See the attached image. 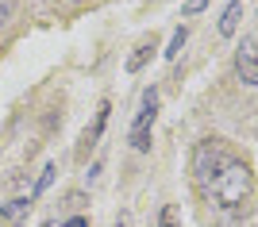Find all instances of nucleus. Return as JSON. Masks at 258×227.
<instances>
[{
  "instance_id": "f257e3e1",
  "label": "nucleus",
  "mask_w": 258,
  "mask_h": 227,
  "mask_svg": "<svg viewBox=\"0 0 258 227\" xmlns=\"http://www.w3.org/2000/svg\"><path fill=\"white\" fill-rule=\"evenodd\" d=\"M193 181L205 193V200L220 212H243L254 193L250 166L239 158L224 139H205L193 154Z\"/></svg>"
},
{
  "instance_id": "f03ea898",
  "label": "nucleus",
  "mask_w": 258,
  "mask_h": 227,
  "mask_svg": "<svg viewBox=\"0 0 258 227\" xmlns=\"http://www.w3.org/2000/svg\"><path fill=\"white\" fill-rule=\"evenodd\" d=\"M154 119H158V89H147L139 100V112H135V123H131V150L147 154L151 150V131H154Z\"/></svg>"
},
{
  "instance_id": "7ed1b4c3",
  "label": "nucleus",
  "mask_w": 258,
  "mask_h": 227,
  "mask_svg": "<svg viewBox=\"0 0 258 227\" xmlns=\"http://www.w3.org/2000/svg\"><path fill=\"white\" fill-rule=\"evenodd\" d=\"M235 73L243 85H254L258 89V43L254 39H243L235 50Z\"/></svg>"
},
{
  "instance_id": "20e7f679",
  "label": "nucleus",
  "mask_w": 258,
  "mask_h": 227,
  "mask_svg": "<svg viewBox=\"0 0 258 227\" xmlns=\"http://www.w3.org/2000/svg\"><path fill=\"white\" fill-rule=\"evenodd\" d=\"M31 196H16V200H8V204H0V219L4 223H23L27 219V212H31Z\"/></svg>"
},
{
  "instance_id": "39448f33",
  "label": "nucleus",
  "mask_w": 258,
  "mask_h": 227,
  "mask_svg": "<svg viewBox=\"0 0 258 227\" xmlns=\"http://www.w3.org/2000/svg\"><path fill=\"white\" fill-rule=\"evenodd\" d=\"M239 16H243V4L231 0V4L224 8V16H220V35H224V39H231V35L239 31Z\"/></svg>"
},
{
  "instance_id": "423d86ee",
  "label": "nucleus",
  "mask_w": 258,
  "mask_h": 227,
  "mask_svg": "<svg viewBox=\"0 0 258 227\" xmlns=\"http://www.w3.org/2000/svg\"><path fill=\"white\" fill-rule=\"evenodd\" d=\"M154 50H158V43H154V39H147V43H139V46H135V54L127 58V73H139V69H143V65H147V58H151Z\"/></svg>"
},
{
  "instance_id": "0eeeda50",
  "label": "nucleus",
  "mask_w": 258,
  "mask_h": 227,
  "mask_svg": "<svg viewBox=\"0 0 258 227\" xmlns=\"http://www.w3.org/2000/svg\"><path fill=\"white\" fill-rule=\"evenodd\" d=\"M108 112H112V104H108V100H100V108H97V123L85 131V142H89V146L100 139V131H104V123H108Z\"/></svg>"
},
{
  "instance_id": "6e6552de",
  "label": "nucleus",
  "mask_w": 258,
  "mask_h": 227,
  "mask_svg": "<svg viewBox=\"0 0 258 227\" xmlns=\"http://www.w3.org/2000/svg\"><path fill=\"white\" fill-rule=\"evenodd\" d=\"M54 173H58V170H54V166H46V170L39 173V181H35V189H31V200H39V196H43L46 189H50V181H54Z\"/></svg>"
},
{
  "instance_id": "1a4fd4ad",
  "label": "nucleus",
  "mask_w": 258,
  "mask_h": 227,
  "mask_svg": "<svg viewBox=\"0 0 258 227\" xmlns=\"http://www.w3.org/2000/svg\"><path fill=\"white\" fill-rule=\"evenodd\" d=\"M185 39H189V27H177V31H173V39H170V50H166V58H177L181 54V46H185Z\"/></svg>"
},
{
  "instance_id": "9d476101",
  "label": "nucleus",
  "mask_w": 258,
  "mask_h": 227,
  "mask_svg": "<svg viewBox=\"0 0 258 227\" xmlns=\"http://www.w3.org/2000/svg\"><path fill=\"white\" fill-rule=\"evenodd\" d=\"M16 4H20V0H0V31L8 27V20H12V12H16Z\"/></svg>"
},
{
  "instance_id": "9b49d317",
  "label": "nucleus",
  "mask_w": 258,
  "mask_h": 227,
  "mask_svg": "<svg viewBox=\"0 0 258 227\" xmlns=\"http://www.w3.org/2000/svg\"><path fill=\"white\" fill-rule=\"evenodd\" d=\"M158 227H177V212H173V204H166L158 212Z\"/></svg>"
},
{
  "instance_id": "f8f14e48",
  "label": "nucleus",
  "mask_w": 258,
  "mask_h": 227,
  "mask_svg": "<svg viewBox=\"0 0 258 227\" xmlns=\"http://www.w3.org/2000/svg\"><path fill=\"white\" fill-rule=\"evenodd\" d=\"M201 8H205V0H185V16H197V12H201Z\"/></svg>"
},
{
  "instance_id": "ddd939ff",
  "label": "nucleus",
  "mask_w": 258,
  "mask_h": 227,
  "mask_svg": "<svg viewBox=\"0 0 258 227\" xmlns=\"http://www.w3.org/2000/svg\"><path fill=\"white\" fill-rule=\"evenodd\" d=\"M62 227H89V219H85V216H74V219H66Z\"/></svg>"
},
{
  "instance_id": "4468645a",
  "label": "nucleus",
  "mask_w": 258,
  "mask_h": 227,
  "mask_svg": "<svg viewBox=\"0 0 258 227\" xmlns=\"http://www.w3.org/2000/svg\"><path fill=\"white\" fill-rule=\"evenodd\" d=\"M112 227H131V219H127V216H119V219H116Z\"/></svg>"
}]
</instances>
